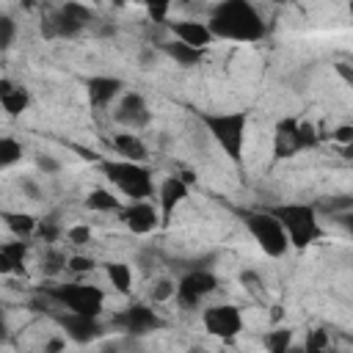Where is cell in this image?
I'll return each mask as SVG.
<instances>
[{"label":"cell","instance_id":"1","mask_svg":"<svg viewBox=\"0 0 353 353\" xmlns=\"http://www.w3.org/2000/svg\"><path fill=\"white\" fill-rule=\"evenodd\" d=\"M207 28L215 39L226 41H259L265 36V19L251 0H218Z\"/></svg>","mask_w":353,"mask_h":353},{"label":"cell","instance_id":"2","mask_svg":"<svg viewBox=\"0 0 353 353\" xmlns=\"http://www.w3.org/2000/svg\"><path fill=\"white\" fill-rule=\"evenodd\" d=\"M201 124L212 135V141L223 149V154L232 163L243 160V146H245V130H248V113L245 110H229V113H201Z\"/></svg>","mask_w":353,"mask_h":353},{"label":"cell","instance_id":"3","mask_svg":"<svg viewBox=\"0 0 353 353\" xmlns=\"http://www.w3.org/2000/svg\"><path fill=\"white\" fill-rule=\"evenodd\" d=\"M268 210L279 218V223H281V229L287 234V243L295 251L309 248L323 234L317 210L312 204H279V207H268Z\"/></svg>","mask_w":353,"mask_h":353},{"label":"cell","instance_id":"4","mask_svg":"<svg viewBox=\"0 0 353 353\" xmlns=\"http://www.w3.org/2000/svg\"><path fill=\"white\" fill-rule=\"evenodd\" d=\"M102 174L110 179V185H116L130 201L138 199H152L154 193V182H152V171L135 160H102L99 163Z\"/></svg>","mask_w":353,"mask_h":353},{"label":"cell","instance_id":"5","mask_svg":"<svg viewBox=\"0 0 353 353\" xmlns=\"http://www.w3.org/2000/svg\"><path fill=\"white\" fill-rule=\"evenodd\" d=\"M243 223L248 229V234L254 237V243L273 259L284 256L290 243H287V234L279 223V218L270 212V210H245L243 212Z\"/></svg>","mask_w":353,"mask_h":353},{"label":"cell","instance_id":"6","mask_svg":"<svg viewBox=\"0 0 353 353\" xmlns=\"http://www.w3.org/2000/svg\"><path fill=\"white\" fill-rule=\"evenodd\" d=\"M50 301H55L58 306L77 312V314H88V317H99L102 306H105V292L94 284H83V281H72V284H55L47 290Z\"/></svg>","mask_w":353,"mask_h":353},{"label":"cell","instance_id":"7","mask_svg":"<svg viewBox=\"0 0 353 353\" xmlns=\"http://www.w3.org/2000/svg\"><path fill=\"white\" fill-rule=\"evenodd\" d=\"M215 287H218L215 273H210L207 268L196 265L193 270H188V273L176 281L174 298L179 301V306H185V309H196L210 292H215Z\"/></svg>","mask_w":353,"mask_h":353},{"label":"cell","instance_id":"8","mask_svg":"<svg viewBox=\"0 0 353 353\" xmlns=\"http://www.w3.org/2000/svg\"><path fill=\"white\" fill-rule=\"evenodd\" d=\"M204 331L218 339H234L243 331V314L234 303H215L201 312Z\"/></svg>","mask_w":353,"mask_h":353},{"label":"cell","instance_id":"9","mask_svg":"<svg viewBox=\"0 0 353 353\" xmlns=\"http://www.w3.org/2000/svg\"><path fill=\"white\" fill-rule=\"evenodd\" d=\"M113 119L124 127V130H143L149 121H152V110L143 99V94L138 91H121L119 102H116V110H113Z\"/></svg>","mask_w":353,"mask_h":353},{"label":"cell","instance_id":"10","mask_svg":"<svg viewBox=\"0 0 353 353\" xmlns=\"http://www.w3.org/2000/svg\"><path fill=\"white\" fill-rule=\"evenodd\" d=\"M113 323H116L121 331L135 334V336H143V334H152V331L163 328L160 314H157L152 306H146V303H132V306H127L121 314L113 317Z\"/></svg>","mask_w":353,"mask_h":353},{"label":"cell","instance_id":"11","mask_svg":"<svg viewBox=\"0 0 353 353\" xmlns=\"http://www.w3.org/2000/svg\"><path fill=\"white\" fill-rule=\"evenodd\" d=\"M121 212V223L132 232V234H152L157 226H160V212L152 201L146 199H138V201H130L127 207L119 210Z\"/></svg>","mask_w":353,"mask_h":353},{"label":"cell","instance_id":"12","mask_svg":"<svg viewBox=\"0 0 353 353\" xmlns=\"http://www.w3.org/2000/svg\"><path fill=\"white\" fill-rule=\"evenodd\" d=\"M190 193V185L179 176V174H171L160 182V190H157V212H160V223L165 226L174 215V210L188 199Z\"/></svg>","mask_w":353,"mask_h":353},{"label":"cell","instance_id":"13","mask_svg":"<svg viewBox=\"0 0 353 353\" xmlns=\"http://www.w3.org/2000/svg\"><path fill=\"white\" fill-rule=\"evenodd\" d=\"M61 328L66 331V336L77 345H88L94 342L97 336H102V325L97 317H88V314H77V312H66L58 317Z\"/></svg>","mask_w":353,"mask_h":353},{"label":"cell","instance_id":"14","mask_svg":"<svg viewBox=\"0 0 353 353\" xmlns=\"http://www.w3.org/2000/svg\"><path fill=\"white\" fill-rule=\"evenodd\" d=\"M85 91H88V99L94 108H108L110 102H116L121 97L124 83L119 77H110V74H97V77L85 80Z\"/></svg>","mask_w":353,"mask_h":353},{"label":"cell","instance_id":"15","mask_svg":"<svg viewBox=\"0 0 353 353\" xmlns=\"http://www.w3.org/2000/svg\"><path fill=\"white\" fill-rule=\"evenodd\" d=\"M171 33H174L176 41L190 44V47H196V50H204V47L215 39V36L210 33L207 22H199V19H176V22H171Z\"/></svg>","mask_w":353,"mask_h":353},{"label":"cell","instance_id":"16","mask_svg":"<svg viewBox=\"0 0 353 353\" xmlns=\"http://www.w3.org/2000/svg\"><path fill=\"white\" fill-rule=\"evenodd\" d=\"M0 105L8 116H22L30 105V91L25 85H17L14 80L0 77Z\"/></svg>","mask_w":353,"mask_h":353},{"label":"cell","instance_id":"17","mask_svg":"<svg viewBox=\"0 0 353 353\" xmlns=\"http://www.w3.org/2000/svg\"><path fill=\"white\" fill-rule=\"evenodd\" d=\"M113 149H116V154H121V160L143 163V160L149 157L146 143H143V141H141V135H138V132H132V130L116 132V135H113Z\"/></svg>","mask_w":353,"mask_h":353},{"label":"cell","instance_id":"18","mask_svg":"<svg viewBox=\"0 0 353 353\" xmlns=\"http://www.w3.org/2000/svg\"><path fill=\"white\" fill-rule=\"evenodd\" d=\"M298 121L295 119H281L276 124V157H292L298 149V138H295Z\"/></svg>","mask_w":353,"mask_h":353},{"label":"cell","instance_id":"19","mask_svg":"<svg viewBox=\"0 0 353 353\" xmlns=\"http://www.w3.org/2000/svg\"><path fill=\"white\" fill-rule=\"evenodd\" d=\"M163 52H165L171 61H176V66H185V69L199 66L201 58H204L201 50H196V47H190V44H182V41H176V39L163 41Z\"/></svg>","mask_w":353,"mask_h":353},{"label":"cell","instance_id":"20","mask_svg":"<svg viewBox=\"0 0 353 353\" xmlns=\"http://www.w3.org/2000/svg\"><path fill=\"white\" fill-rule=\"evenodd\" d=\"M105 276L110 281V287L121 295H127L132 290V268L127 262H108L105 265Z\"/></svg>","mask_w":353,"mask_h":353},{"label":"cell","instance_id":"21","mask_svg":"<svg viewBox=\"0 0 353 353\" xmlns=\"http://www.w3.org/2000/svg\"><path fill=\"white\" fill-rule=\"evenodd\" d=\"M85 207L94 210V212H119V210H121V201H119L108 188H94V190L85 196Z\"/></svg>","mask_w":353,"mask_h":353},{"label":"cell","instance_id":"22","mask_svg":"<svg viewBox=\"0 0 353 353\" xmlns=\"http://www.w3.org/2000/svg\"><path fill=\"white\" fill-rule=\"evenodd\" d=\"M3 221L14 237H30L39 226V221L30 212H3Z\"/></svg>","mask_w":353,"mask_h":353},{"label":"cell","instance_id":"23","mask_svg":"<svg viewBox=\"0 0 353 353\" xmlns=\"http://www.w3.org/2000/svg\"><path fill=\"white\" fill-rule=\"evenodd\" d=\"M22 154H25V149H22V143L17 138H8V135L0 138V171L17 165L22 160Z\"/></svg>","mask_w":353,"mask_h":353},{"label":"cell","instance_id":"24","mask_svg":"<svg viewBox=\"0 0 353 353\" xmlns=\"http://www.w3.org/2000/svg\"><path fill=\"white\" fill-rule=\"evenodd\" d=\"M290 345H292V331H290V328L270 331V334L265 336V347H268L270 353H287Z\"/></svg>","mask_w":353,"mask_h":353},{"label":"cell","instance_id":"25","mask_svg":"<svg viewBox=\"0 0 353 353\" xmlns=\"http://www.w3.org/2000/svg\"><path fill=\"white\" fill-rule=\"evenodd\" d=\"M174 290H176V281H171V279H157V281L152 284V290H149V298H152L154 303H165V301L174 298Z\"/></svg>","mask_w":353,"mask_h":353},{"label":"cell","instance_id":"26","mask_svg":"<svg viewBox=\"0 0 353 353\" xmlns=\"http://www.w3.org/2000/svg\"><path fill=\"white\" fill-rule=\"evenodd\" d=\"M295 138H298V149H312L317 143V130L312 121H298V130H295Z\"/></svg>","mask_w":353,"mask_h":353},{"label":"cell","instance_id":"27","mask_svg":"<svg viewBox=\"0 0 353 353\" xmlns=\"http://www.w3.org/2000/svg\"><path fill=\"white\" fill-rule=\"evenodd\" d=\"M63 268H66V256H63L61 251H47V254H44V259H41L44 276H58Z\"/></svg>","mask_w":353,"mask_h":353},{"label":"cell","instance_id":"28","mask_svg":"<svg viewBox=\"0 0 353 353\" xmlns=\"http://www.w3.org/2000/svg\"><path fill=\"white\" fill-rule=\"evenodd\" d=\"M91 237H94V232H91L88 223H74V226L66 229V240H69L72 245H88Z\"/></svg>","mask_w":353,"mask_h":353},{"label":"cell","instance_id":"29","mask_svg":"<svg viewBox=\"0 0 353 353\" xmlns=\"http://www.w3.org/2000/svg\"><path fill=\"white\" fill-rule=\"evenodd\" d=\"M17 39V22L8 14H0V50H8Z\"/></svg>","mask_w":353,"mask_h":353},{"label":"cell","instance_id":"30","mask_svg":"<svg viewBox=\"0 0 353 353\" xmlns=\"http://www.w3.org/2000/svg\"><path fill=\"white\" fill-rule=\"evenodd\" d=\"M171 3H174V0H143L149 17H152L154 22H165V17H168V11H171Z\"/></svg>","mask_w":353,"mask_h":353},{"label":"cell","instance_id":"31","mask_svg":"<svg viewBox=\"0 0 353 353\" xmlns=\"http://www.w3.org/2000/svg\"><path fill=\"white\" fill-rule=\"evenodd\" d=\"M94 265L97 262L91 256H83V254H74L66 259V270H72V273H88V270H94Z\"/></svg>","mask_w":353,"mask_h":353},{"label":"cell","instance_id":"32","mask_svg":"<svg viewBox=\"0 0 353 353\" xmlns=\"http://www.w3.org/2000/svg\"><path fill=\"white\" fill-rule=\"evenodd\" d=\"M328 347V334L325 331H312V336L306 339V350L309 353H320Z\"/></svg>","mask_w":353,"mask_h":353},{"label":"cell","instance_id":"33","mask_svg":"<svg viewBox=\"0 0 353 353\" xmlns=\"http://www.w3.org/2000/svg\"><path fill=\"white\" fill-rule=\"evenodd\" d=\"M36 168L44 171V174H58L61 171V163L52 154H36Z\"/></svg>","mask_w":353,"mask_h":353},{"label":"cell","instance_id":"34","mask_svg":"<svg viewBox=\"0 0 353 353\" xmlns=\"http://www.w3.org/2000/svg\"><path fill=\"white\" fill-rule=\"evenodd\" d=\"M11 273H19V268H17V262L11 259V254L0 245V276H11Z\"/></svg>","mask_w":353,"mask_h":353},{"label":"cell","instance_id":"35","mask_svg":"<svg viewBox=\"0 0 353 353\" xmlns=\"http://www.w3.org/2000/svg\"><path fill=\"white\" fill-rule=\"evenodd\" d=\"M36 232L44 237V243H52L58 237V223L55 221H41V226H36Z\"/></svg>","mask_w":353,"mask_h":353},{"label":"cell","instance_id":"36","mask_svg":"<svg viewBox=\"0 0 353 353\" xmlns=\"http://www.w3.org/2000/svg\"><path fill=\"white\" fill-rule=\"evenodd\" d=\"M334 141L350 146V143H353V127H350V124H339V127L334 130Z\"/></svg>","mask_w":353,"mask_h":353},{"label":"cell","instance_id":"37","mask_svg":"<svg viewBox=\"0 0 353 353\" xmlns=\"http://www.w3.org/2000/svg\"><path fill=\"white\" fill-rule=\"evenodd\" d=\"M19 188H22V193H25L30 201H39V199H41V188H39L33 179H22Z\"/></svg>","mask_w":353,"mask_h":353},{"label":"cell","instance_id":"38","mask_svg":"<svg viewBox=\"0 0 353 353\" xmlns=\"http://www.w3.org/2000/svg\"><path fill=\"white\" fill-rule=\"evenodd\" d=\"M336 72L347 80V83H353V74H350V69H347V63H336Z\"/></svg>","mask_w":353,"mask_h":353},{"label":"cell","instance_id":"39","mask_svg":"<svg viewBox=\"0 0 353 353\" xmlns=\"http://www.w3.org/2000/svg\"><path fill=\"white\" fill-rule=\"evenodd\" d=\"M8 336V323H6V312L0 309V339H6Z\"/></svg>","mask_w":353,"mask_h":353},{"label":"cell","instance_id":"40","mask_svg":"<svg viewBox=\"0 0 353 353\" xmlns=\"http://www.w3.org/2000/svg\"><path fill=\"white\" fill-rule=\"evenodd\" d=\"M61 347H63V339H50L44 345V350H61Z\"/></svg>","mask_w":353,"mask_h":353},{"label":"cell","instance_id":"41","mask_svg":"<svg viewBox=\"0 0 353 353\" xmlns=\"http://www.w3.org/2000/svg\"><path fill=\"white\" fill-rule=\"evenodd\" d=\"M279 3H290V0H279Z\"/></svg>","mask_w":353,"mask_h":353}]
</instances>
